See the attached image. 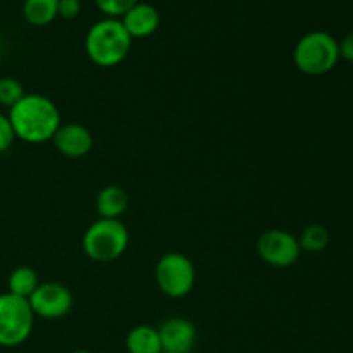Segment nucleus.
Returning <instances> with one entry per match:
<instances>
[{"mask_svg":"<svg viewBox=\"0 0 353 353\" xmlns=\"http://www.w3.org/2000/svg\"><path fill=\"white\" fill-rule=\"evenodd\" d=\"M340 43V59H345V61L352 62L353 64V31L347 34Z\"/></svg>","mask_w":353,"mask_h":353,"instance_id":"21","label":"nucleus"},{"mask_svg":"<svg viewBox=\"0 0 353 353\" xmlns=\"http://www.w3.org/2000/svg\"><path fill=\"white\" fill-rule=\"evenodd\" d=\"M126 350L128 353H162L157 327L148 324L131 327L126 334Z\"/></svg>","mask_w":353,"mask_h":353,"instance_id":"13","label":"nucleus"},{"mask_svg":"<svg viewBox=\"0 0 353 353\" xmlns=\"http://www.w3.org/2000/svg\"><path fill=\"white\" fill-rule=\"evenodd\" d=\"M59 0H24L23 17L31 26H48L57 19Z\"/></svg>","mask_w":353,"mask_h":353,"instance_id":"14","label":"nucleus"},{"mask_svg":"<svg viewBox=\"0 0 353 353\" xmlns=\"http://www.w3.org/2000/svg\"><path fill=\"white\" fill-rule=\"evenodd\" d=\"M24 95H26V92H24V86L21 85V81H17L16 78H10V76L0 78V105L10 109Z\"/></svg>","mask_w":353,"mask_h":353,"instance_id":"17","label":"nucleus"},{"mask_svg":"<svg viewBox=\"0 0 353 353\" xmlns=\"http://www.w3.org/2000/svg\"><path fill=\"white\" fill-rule=\"evenodd\" d=\"M55 148L59 154L69 159H81L93 148V134L86 126L79 123L61 124L55 131L54 138Z\"/></svg>","mask_w":353,"mask_h":353,"instance_id":"10","label":"nucleus"},{"mask_svg":"<svg viewBox=\"0 0 353 353\" xmlns=\"http://www.w3.org/2000/svg\"><path fill=\"white\" fill-rule=\"evenodd\" d=\"M81 12V2L79 0H59L57 16L62 19H74Z\"/></svg>","mask_w":353,"mask_h":353,"instance_id":"20","label":"nucleus"},{"mask_svg":"<svg viewBox=\"0 0 353 353\" xmlns=\"http://www.w3.org/2000/svg\"><path fill=\"white\" fill-rule=\"evenodd\" d=\"M161 336L162 352L168 353H192L196 345L195 324L185 317H169L157 327Z\"/></svg>","mask_w":353,"mask_h":353,"instance_id":"9","label":"nucleus"},{"mask_svg":"<svg viewBox=\"0 0 353 353\" xmlns=\"http://www.w3.org/2000/svg\"><path fill=\"white\" fill-rule=\"evenodd\" d=\"M7 117L16 140L30 145L50 141L62 124L55 102L40 93H26L16 105L10 107Z\"/></svg>","mask_w":353,"mask_h":353,"instance_id":"1","label":"nucleus"},{"mask_svg":"<svg viewBox=\"0 0 353 353\" xmlns=\"http://www.w3.org/2000/svg\"><path fill=\"white\" fill-rule=\"evenodd\" d=\"M14 140H16V134H14L12 126H10L9 117H7V114L0 112V154L9 150L12 147Z\"/></svg>","mask_w":353,"mask_h":353,"instance_id":"19","label":"nucleus"},{"mask_svg":"<svg viewBox=\"0 0 353 353\" xmlns=\"http://www.w3.org/2000/svg\"><path fill=\"white\" fill-rule=\"evenodd\" d=\"M130 245V231L121 219H97L83 234L86 257L99 264H109L123 257Z\"/></svg>","mask_w":353,"mask_h":353,"instance_id":"3","label":"nucleus"},{"mask_svg":"<svg viewBox=\"0 0 353 353\" xmlns=\"http://www.w3.org/2000/svg\"><path fill=\"white\" fill-rule=\"evenodd\" d=\"M0 59H2V45H0Z\"/></svg>","mask_w":353,"mask_h":353,"instance_id":"23","label":"nucleus"},{"mask_svg":"<svg viewBox=\"0 0 353 353\" xmlns=\"http://www.w3.org/2000/svg\"><path fill=\"white\" fill-rule=\"evenodd\" d=\"M71 353H93V352H90V350H74V352H71Z\"/></svg>","mask_w":353,"mask_h":353,"instance_id":"22","label":"nucleus"},{"mask_svg":"<svg viewBox=\"0 0 353 353\" xmlns=\"http://www.w3.org/2000/svg\"><path fill=\"white\" fill-rule=\"evenodd\" d=\"M130 205L126 190L117 185L103 186L97 195V212L102 219H119Z\"/></svg>","mask_w":353,"mask_h":353,"instance_id":"12","label":"nucleus"},{"mask_svg":"<svg viewBox=\"0 0 353 353\" xmlns=\"http://www.w3.org/2000/svg\"><path fill=\"white\" fill-rule=\"evenodd\" d=\"M34 317L57 321L68 316L74 303L71 290L62 283H40L33 295L28 299Z\"/></svg>","mask_w":353,"mask_h":353,"instance_id":"8","label":"nucleus"},{"mask_svg":"<svg viewBox=\"0 0 353 353\" xmlns=\"http://www.w3.org/2000/svg\"><path fill=\"white\" fill-rule=\"evenodd\" d=\"M155 285L169 299L190 295L196 281V271L190 257L179 252L162 255L155 264Z\"/></svg>","mask_w":353,"mask_h":353,"instance_id":"6","label":"nucleus"},{"mask_svg":"<svg viewBox=\"0 0 353 353\" xmlns=\"http://www.w3.org/2000/svg\"><path fill=\"white\" fill-rule=\"evenodd\" d=\"M257 254L268 265L276 269L292 268L302 255L299 238L286 230H268L259 236Z\"/></svg>","mask_w":353,"mask_h":353,"instance_id":"7","label":"nucleus"},{"mask_svg":"<svg viewBox=\"0 0 353 353\" xmlns=\"http://www.w3.org/2000/svg\"><path fill=\"white\" fill-rule=\"evenodd\" d=\"M40 285L37 271L30 265H19L14 269L7 279V286H9V293L21 296V299H30L34 293V290Z\"/></svg>","mask_w":353,"mask_h":353,"instance_id":"15","label":"nucleus"},{"mask_svg":"<svg viewBox=\"0 0 353 353\" xmlns=\"http://www.w3.org/2000/svg\"><path fill=\"white\" fill-rule=\"evenodd\" d=\"M34 314L26 299L0 293V347L14 348L31 336Z\"/></svg>","mask_w":353,"mask_h":353,"instance_id":"5","label":"nucleus"},{"mask_svg":"<svg viewBox=\"0 0 353 353\" xmlns=\"http://www.w3.org/2000/svg\"><path fill=\"white\" fill-rule=\"evenodd\" d=\"M133 38L119 19L105 17L92 24L85 38V52L99 68H114L128 57Z\"/></svg>","mask_w":353,"mask_h":353,"instance_id":"2","label":"nucleus"},{"mask_svg":"<svg viewBox=\"0 0 353 353\" xmlns=\"http://www.w3.org/2000/svg\"><path fill=\"white\" fill-rule=\"evenodd\" d=\"M162 353H168V352H162Z\"/></svg>","mask_w":353,"mask_h":353,"instance_id":"24","label":"nucleus"},{"mask_svg":"<svg viewBox=\"0 0 353 353\" xmlns=\"http://www.w3.org/2000/svg\"><path fill=\"white\" fill-rule=\"evenodd\" d=\"M330 231L323 224H310L302 231L299 238V243L302 252H309V254H319L324 252L330 245Z\"/></svg>","mask_w":353,"mask_h":353,"instance_id":"16","label":"nucleus"},{"mask_svg":"<svg viewBox=\"0 0 353 353\" xmlns=\"http://www.w3.org/2000/svg\"><path fill=\"white\" fill-rule=\"evenodd\" d=\"M140 0H95L100 12L105 14V17H112V19H121Z\"/></svg>","mask_w":353,"mask_h":353,"instance_id":"18","label":"nucleus"},{"mask_svg":"<svg viewBox=\"0 0 353 353\" xmlns=\"http://www.w3.org/2000/svg\"><path fill=\"white\" fill-rule=\"evenodd\" d=\"M119 21L128 34L134 40V38H147L154 34L161 24V14L152 3L138 2Z\"/></svg>","mask_w":353,"mask_h":353,"instance_id":"11","label":"nucleus"},{"mask_svg":"<svg viewBox=\"0 0 353 353\" xmlns=\"http://www.w3.org/2000/svg\"><path fill=\"white\" fill-rule=\"evenodd\" d=\"M340 61V43L326 31L303 34L293 50V62L307 76H324L333 71Z\"/></svg>","mask_w":353,"mask_h":353,"instance_id":"4","label":"nucleus"}]
</instances>
